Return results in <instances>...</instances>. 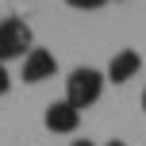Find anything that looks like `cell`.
<instances>
[{
  "instance_id": "cell-1",
  "label": "cell",
  "mask_w": 146,
  "mask_h": 146,
  "mask_svg": "<svg viewBox=\"0 0 146 146\" xmlns=\"http://www.w3.org/2000/svg\"><path fill=\"white\" fill-rule=\"evenodd\" d=\"M104 73L100 69H92V66H77L66 77V100L73 104L77 111H85V108H92L96 100L104 96Z\"/></svg>"
},
{
  "instance_id": "cell-2",
  "label": "cell",
  "mask_w": 146,
  "mask_h": 146,
  "mask_svg": "<svg viewBox=\"0 0 146 146\" xmlns=\"http://www.w3.org/2000/svg\"><path fill=\"white\" fill-rule=\"evenodd\" d=\"M35 50V31L27 19H0V66H8L12 58H27Z\"/></svg>"
},
{
  "instance_id": "cell-3",
  "label": "cell",
  "mask_w": 146,
  "mask_h": 146,
  "mask_svg": "<svg viewBox=\"0 0 146 146\" xmlns=\"http://www.w3.org/2000/svg\"><path fill=\"white\" fill-rule=\"evenodd\" d=\"M42 127L50 135H73L81 127V111L73 108V104L62 96V100H50L46 104V111H42Z\"/></svg>"
},
{
  "instance_id": "cell-4",
  "label": "cell",
  "mask_w": 146,
  "mask_h": 146,
  "mask_svg": "<svg viewBox=\"0 0 146 146\" xmlns=\"http://www.w3.org/2000/svg\"><path fill=\"white\" fill-rule=\"evenodd\" d=\"M54 73H58V58H54L50 50H42V46H35V50L23 58V73L19 77L27 81V85H38V81H50Z\"/></svg>"
},
{
  "instance_id": "cell-5",
  "label": "cell",
  "mask_w": 146,
  "mask_h": 146,
  "mask_svg": "<svg viewBox=\"0 0 146 146\" xmlns=\"http://www.w3.org/2000/svg\"><path fill=\"white\" fill-rule=\"evenodd\" d=\"M139 69H142V58H139V50H119V54H111V62H108V73H104V77H108L111 85H127L131 77H139Z\"/></svg>"
},
{
  "instance_id": "cell-6",
  "label": "cell",
  "mask_w": 146,
  "mask_h": 146,
  "mask_svg": "<svg viewBox=\"0 0 146 146\" xmlns=\"http://www.w3.org/2000/svg\"><path fill=\"white\" fill-rule=\"evenodd\" d=\"M69 8H77V12H96V8H104L108 0H66Z\"/></svg>"
},
{
  "instance_id": "cell-7",
  "label": "cell",
  "mask_w": 146,
  "mask_h": 146,
  "mask_svg": "<svg viewBox=\"0 0 146 146\" xmlns=\"http://www.w3.org/2000/svg\"><path fill=\"white\" fill-rule=\"evenodd\" d=\"M12 88V73H8V66H0V96Z\"/></svg>"
},
{
  "instance_id": "cell-8",
  "label": "cell",
  "mask_w": 146,
  "mask_h": 146,
  "mask_svg": "<svg viewBox=\"0 0 146 146\" xmlns=\"http://www.w3.org/2000/svg\"><path fill=\"white\" fill-rule=\"evenodd\" d=\"M73 146H96L92 139H73Z\"/></svg>"
},
{
  "instance_id": "cell-9",
  "label": "cell",
  "mask_w": 146,
  "mask_h": 146,
  "mask_svg": "<svg viewBox=\"0 0 146 146\" xmlns=\"http://www.w3.org/2000/svg\"><path fill=\"white\" fill-rule=\"evenodd\" d=\"M104 146H127V142L123 139H111V142H104Z\"/></svg>"
},
{
  "instance_id": "cell-10",
  "label": "cell",
  "mask_w": 146,
  "mask_h": 146,
  "mask_svg": "<svg viewBox=\"0 0 146 146\" xmlns=\"http://www.w3.org/2000/svg\"><path fill=\"white\" fill-rule=\"evenodd\" d=\"M142 111H146V88H142Z\"/></svg>"
}]
</instances>
